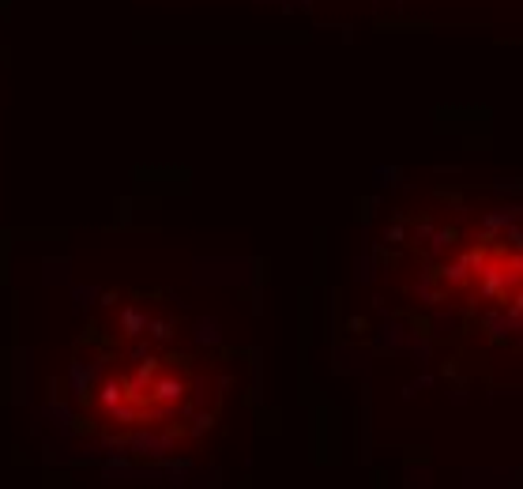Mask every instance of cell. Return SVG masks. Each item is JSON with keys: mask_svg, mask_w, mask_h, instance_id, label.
Segmentation results:
<instances>
[{"mask_svg": "<svg viewBox=\"0 0 523 489\" xmlns=\"http://www.w3.org/2000/svg\"><path fill=\"white\" fill-rule=\"evenodd\" d=\"M234 384V354L158 290L106 293L75 335L64 373L72 429L132 459L203 452Z\"/></svg>", "mask_w": 523, "mask_h": 489, "instance_id": "obj_1", "label": "cell"}, {"mask_svg": "<svg viewBox=\"0 0 523 489\" xmlns=\"http://www.w3.org/2000/svg\"><path fill=\"white\" fill-rule=\"evenodd\" d=\"M380 279L429 339L478 369L519 362V208L482 189H437L396 208Z\"/></svg>", "mask_w": 523, "mask_h": 489, "instance_id": "obj_2", "label": "cell"}]
</instances>
